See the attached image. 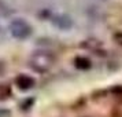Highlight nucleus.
Returning <instances> with one entry per match:
<instances>
[{"label":"nucleus","mask_w":122,"mask_h":117,"mask_svg":"<svg viewBox=\"0 0 122 117\" xmlns=\"http://www.w3.org/2000/svg\"><path fill=\"white\" fill-rule=\"evenodd\" d=\"M1 69H3V63H1V62H0V70H1Z\"/></svg>","instance_id":"ddd939ff"},{"label":"nucleus","mask_w":122,"mask_h":117,"mask_svg":"<svg viewBox=\"0 0 122 117\" xmlns=\"http://www.w3.org/2000/svg\"><path fill=\"white\" fill-rule=\"evenodd\" d=\"M74 66L77 67L78 70H88V69H91V66H92V62H91V59L86 58V56L78 55V56L74 58Z\"/></svg>","instance_id":"423d86ee"},{"label":"nucleus","mask_w":122,"mask_h":117,"mask_svg":"<svg viewBox=\"0 0 122 117\" xmlns=\"http://www.w3.org/2000/svg\"><path fill=\"white\" fill-rule=\"evenodd\" d=\"M111 116L112 117H122V100L117 102L114 107H112V111H111Z\"/></svg>","instance_id":"6e6552de"},{"label":"nucleus","mask_w":122,"mask_h":117,"mask_svg":"<svg viewBox=\"0 0 122 117\" xmlns=\"http://www.w3.org/2000/svg\"><path fill=\"white\" fill-rule=\"evenodd\" d=\"M114 41H115L117 44L122 45V32H117V33H114Z\"/></svg>","instance_id":"9d476101"},{"label":"nucleus","mask_w":122,"mask_h":117,"mask_svg":"<svg viewBox=\"0 0 122 117\" xmlns=\"http://www.w3.org/2000/svg\"><path fill=\"white\" fill-rule=\"evenodd\" d=\"M111 92H114V94H119V95H122V85H117V87H114V88L111 89Z\"/></svg>","instance_id":"9b49d317"},{"label":"nucleus","mask_w":122,"mask_h":117,"mask_svg":"<svg viewBox=\"0 0 122 117\" xmlns=\"http://www.w3.org/2000/svg\"><path fill=\"white\" fill-rule=\"evenodd\" d=\"M81 47L82 48H86V50L92 51L95 54H102L104 55V51L102 50V43L100 40H95V39H89V40H85L81 43Z\"/></svg>","instance_id":"20e7f679"},{"label":"nucleus","mask_w":122,"mask_h":117,"mask_svg":"<svg viewBox=\"0 0 122 117\" xmlns=\"http://www.w3.org/2000/svg\"><path fill=\"white\" fill-rule=\"evenodd\" d=\"M10 111H7V110H0V117H10Z\"/></svg>","instance_id":"f8f14e48"},{"label":"nucleus","mask_w":122,"mask_h":117,"mask_svg":"<svg viewBox=\"0 0 122 117\" xmlns=\"http://www.w3.org/2000/svg\"><path fill=\"white\" fill-rule=\"evenodd\" d=\"M32 32L33 29L30 26V23L23 18H17L10 23V33L17 40H26L32 34Z\"/></svg>","instance_id":"f03ea898"},{"label":"nucleus","mask_w":122,"mask_h":117,"mask_svg":"<svg viewBox=\"0 0 122 117\" xmlns=\"http://www.w3.org/2000/svg\"><path fill=\"white\" fill-rule=\"evenodd\" d=\"M15 85L22 91H28V89L33 88L36 85V80L32 76H28V74H19V76L15 77Z\"/></svg>","instance_id":"7ed1b4c3"},{"label":"nucleus","mask_w":122,"mask_h":117,"mask_svg":"<svg viewBox=\"0 0 122 117\" xmlns=\"http://www.w3.org/2000/svg\"><path fill=\"white\" fill-rule=\"evenodd\" d=\"M56 58L50 51H36L29 58V66L37 73H47L55 65Z\"/></svg>","instance_id":"f257e3e1"},{"label":"nucleus","mask_w":122,"mask_h":117,"mask_svg":"<svg viewBox=\"0 0 122 117\" xmlns=\"http://www.w3.org/2000/svg\"><path fill=\"white\" fill-rule=\"evenodd\" d=\"M33 102H34L33 98H29V99H26L25 102H22V103H21V109H22V110H29V109L32 107V105H33Z\"/></svg>","instance_id":"1a4fd4ad"},{"label":"nucleus","mask_w":122,"mask_h":117,"mask_svg":"<svg viewBox=\"0 0 122 117\" xmlns=\"http://www.w3.org/2000/svg\"><path fill=\"white\" fill-rule=\"evenodd\" d=\"M11 96V87L10 84H0V100H4Z\"/></svg>","instance_id":"0eeeda50"},{"label":"nucleus","mask_w":122,"mask_h":117,"mask_svg":"<svg viewBox=\"0 0 122 117\" xmlns=\"http://www.w3.org/2000/svg\"><path fill=\"white\" fill-rule=\"evenodd\" d=\"M52 22L55 26H58L59 29H63V30H67L73 26V21L67 15H55Z\"/></svg>","instance_id":"39448f33"}]
</instances>
